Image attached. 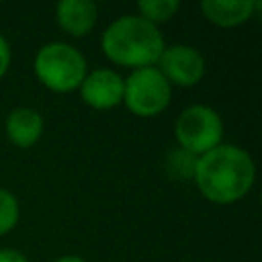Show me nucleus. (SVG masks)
Listing matches in <instances>:
<instances>
[{"instance_id":"obj_11","label":"nucleus","mask_w":262,"mask_h":262,"mask_svg":"<svg viewBox=\"0 0 262 262\" xmlns=\"http://www.w3.org/2000/svg\"><path fill=\"white\" fill-rule=\"evenodd\" d=\"M196 162L199 158L178 145H174L166 158H164V170L172 180L178 182H192L194 178V170H196Z\"/></svg>"},{"instance_id":"obj_8","label":"nucleus","mask_w":262,"mask_h":262,"mask_svg":"<svg viewBox=\"0 0 262 262\" xmlns=\"http://www.w3.org/2000/svg\"><path fill=\"white\" fill-rule=\"evenodd\" d=\"M4 133H6V139L14 147L29 149L37 145L39 139L43 137L45 119L33 106H14L8 111L4 119Z\"/></svg>"},{"instance_id":"obj_16","label":"nucleus","mask_w":262,"mask_h":262,"mask_svg":"<svg viewBox=\"0 0 262 262\" xmlns=\"http://www.w3.org/2000/svg\"><path fill=\"white\" fill-rule=\"evenodd\" d=\"M53 262H88V260L84 256H78V254H61Z\"/></svg>"},{"instance_id":"obj_6","label":"nucleus","mask_w":262,"mask_h":262,"mask_svg":"<svg viewBox=\"0 0 262 262\" xmlns=\"http://www.w3.org/2000/svg\"><path fill=\"white\" fill-rule=\"evenodd\" d=\"M156 68L172 88H192L207 74V59L190 43H166Z\"/></svg>"},{"instance_id":"obj_2","label":"nucleus","mask_w":262,"mask_h":262,"mask_svg":"<svg viewBox=\"0 0 262 262\" xmlns=\"http://www.w3.org/2000/svg\"><path fill=\"white\" fill-rule=\"evenodd\" d=\"M166 47L160 27L147 23L139 14H121L111 20L100 35L102 55L119 68L139 70L158 63Z\"/></svg>"},{"instance_id":"obj_15","label":"nucleus","mask_w":262,"mask_h":262,"mask_svg":"<svg viewBox=\"0 0 262 262\" xmlns=\"http://www.w3.org/2000/svg\"><path fill=\"white\" fill-rule=\"evenodd\" d=\"M0 262H31L20 250L14 248H0Z\"/></svg>"},{"instance_id":"obj_1","label":"nucleus","mask_w":262,"mask_h":262,"mask_svg":"<svg viewBox=\"0 0 262 262\" xmlns=\"http://www.w3.org/2000/svg\"><path fill=\"white\" fill-rule=\"evenodd\" d=\"M192 182L205 201L233 205L250 194L256 182V162L242 145L223 141L199 158Z\"/></svg>"},{"instance_id":"obj_14","label":"nucleus","mask_w":262,"mask_h":262,"mask_svg":"<svg viewBox=\"0 0 262 262\" xmlns=\"http://www.w3.org/2000/svg\"><path fill=\"white\" fill-rule=\"evenodd\" d=\"M10 63H12V47L10 41L4 37V33L0 31V80L6 76Z\"/></svg>"},{"instance_id":"obj_3","label":"nucleus","mask_w":262,"mask_h":262,"mask_svg":"<svg viewBox=\"0 0 262 262\" xmlns=\"http://www.w3.org/2000/svg\"><path fill=\"white\" fill-rule=\"evenodd\" d=\"M88 70V59L82 49L68 41L43 43L33 57L35 78L43 88L55 94L78 90Z\"/></svg>"},{"instance_id":"obj_10","label":"nucleus","mask_w":262,"mask_h":262,"mask_svg":"<svg viewBox=\"0 0 262 262\" xmlns=\"http://www.w3.org/2000/svg\"><path fill=\"white\" fill-rule=\"evenodd\" d=\"M207 23L219 29H235L248 23L260 8V0H203L199 4Z\"/></svg>"},{"instance_id":"obj_4","label":"nucleus","mask_w":262,"mask_h":262,"mask_svg":"<svg viewBox=\"0 0 262 262\" xmlns=\"http://www.w3.org/2000/svg\"><path fill=\"white\" fill-rule=\"evenodd\" d=\"M172 92L174 88L156 66L131 70L129 76H123V106L139 119L162 115L172 102Z\"/></svg>"},{"instance_id":"obj_12","label":"nucleus","mask_w":262,"mask_h":262,"mask_svg":"<svg viewBox=\"0 0 262 262\" xmlns=\"http://www.w3.org/2000/svg\"><path fill=\"white\" fill-rule=\"evenodd\" d=\"M180 10V0H141L135 4V14L145 18L147 23L162 27L170 23Z\"/></svg>"},{"instance_id":"obj_7","label":"nucleus","mask_w":262,"mask_h":262,"mask_svg":"<svg viewBox=\"0 0 262 262\" xmlns=\"http://www.w3.org/2000/svg\"><path fill=\"white\" fill-rule=\"evenodd\" d=\"M80 100L92 111H111L123 104V76L115 68L88 70L80 88Z\"/></svg>"},{"instance_id":"obj_9","label":"nucleus","mask_w":262,"mask_h":262,"mask_svg":"<svg viewBox=\"0 0 262 262\" xmlns=\"http://www.w3.org/2000/svg\"><path fill=\"white\" fill-rule=\"evenodd\" d=\"M55 23L61 33L82 39L88 37L98 23V6L92 0H59L55 4Z\"/></svg>"},{"instance_id":"obj_13","label":"nucleus","mask_w":262,"mask_h":262,"mask_svg":"<svg viewBox=\"0 0 262 262\" xmlns=\"http://www.w3.org/2000/svg\"><path fill=\"white\" fill-rule=\"evenodd\" d=\"M18 219H20L18 196L12 190L0 186V237L8 235L12 229H16Z\"/></svg>"},{"instance_id":"obj_5","label":"nucleus","mask_w":262,"mask_h":262,"mask_svg":"<svg viewBox=\"0 0 262 262\" xmlns=\"http://www.w3.org/2000/svg\"><path fill=\"white\" fill-rule=\"evenodd\" d=\"M172 131H174V141L178 147L201 158L203 154L223 143L225 125H223L221 115L213 106L196 102L180 111V115L174 121Z\"/></svg>"}]
</instances>
